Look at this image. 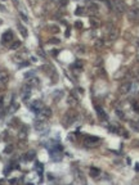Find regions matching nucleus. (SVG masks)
Returning a JSON list of instances; mask_svg holds the SVG:
<instances>
[{
  "label": "nucleus",
  "instance_id": "39",
  "mask_svg": "<svg viewBox=\"0 0 139 185\" xmlns=\"http://www.w3.org/2000/svg\"><path fill=\"white\" fill-rule=\"evenodd\" d=\"M138 63H139V55H138Z\"/></svg>",
  "mask_w": 139,
  "mask_h": 185
},
{
  "label": "nucleus",
  "instance_id": "34",
  "mask_svg": "<svg viewBox=\"0 0 139 185\" xmlns=\"http://www.w3.org/2000/svg\"><path fill=\"white\" fill-rule=\"evenodd\" d=\"M48 179H49V180H53V179H54V176H53L52 174H48Z\"/></svg>",
  "mask_w": 139,
  "mask_h": 185
},
{
  "label": "nucleus",
  "instance_id": "38",
  "mask_svg": "<svg viewBox=\"0 0 139 185\" xmlns=\"http://www.w3.org/2000/svg\"><path fill=\"white\" fill-rule=\"evenodd\" d=\"M13 3H14V5H17L18 4V0H13Z\"/></svg>",
  "mask_w": 139,
  "mask_h": 185
},
{
  "label": "nucleus",
  "instance_id": "7",
  "mask_svg": "<svg viewBox=\"0 0 139 185\" xmlns=\"http://www.w3.org/2000/svg\"><path fill=\"white\" fill-rule=\"evenodd\" d=\"M95 109H97V112H98V116H99V118L100 120H104V121H107L108 120V116H107V113L104 112V111L100 108V107H95Z\"/></svg>",
  "mask_w": 139,
  "mask_h": 185
},
{
  "label": "nucleus",
  "instance_id": "15",
  "mask_svg": "<svg viewBox=\"0 0 139 185\" xmlns=\"http://www.w3.org/2000/svg\"><path fill=\"white\" fill-rule=\"evenodd\" d=\"M18 108H19V104H18V103H12L10 107H9V109H8V113L12 114V113H14Z\"/></svg>",
  "mask_w": 139,
  "mask_h": 185
},
{
  "label": "nucleus",
  "instance_id": "33",
  "mask_svg": "<svg viewBox=\"0 0 139 185\" xmlns=\"http://www.w3.org/2000/svg\"><path fill=\"white\" fill-rule=\"evenodd\" d=\"M117 114H119V117H120V118H124V114H122V112H120V111H117Z\"/></svg>",
  "mask_w": 139,
  "mask_h": 185
},
{
  "label": "nucleus",
  "instance_id": "9",
  "mask_svg": "<svg viewBox=\"0 0 139 185\" xmlns=\"http://www.w3.org/2000/svg\"><path fill=\"white\" fill-rule=\"evenodd\" d=\"M35 129L37 130V131H44L45 129H48V126H46V123L44 122V121H37L36 123H35Z\"/></svg>",
  "mask_w": 139,
  "mask_h": 185
},
{
  "label": "nucleus",
  "instance_id": "1",
  "mask_svg": "<svg viewBox=\"0 0 139 185\" xmlns=\"http://www.w3.org/2000/svg\"><path fill=\"white\" fill-rule=\"evenodd\" d=\"M76 120V113L72 112V111H68L63 114V118H62V123H63L65 127H68L70 125H72V122Z\"/></svg>",
  "mask_w": 139,
  "mask_h": 185
},
{
  "label": "nucleus",
  "instance_id": "12",
  "mask_svg": "<svg viewBox=\"0 0 139 185\" xmlns=\"http://www.w3.org/2000/svg\"><path fill=\"white\" fill-rule=\"evenodd\" d=\"M41 114H44V117L45 118H49L52 114H53V112H52V109L50 108H48V107H44L43 109H41V112H40Z\"/></svg>",
  "mask_w": 139,
  "mask_h": 185
},
{
  "label": "nucleus",
  "instance_id": "6",
  "mask_svg": "<svg viewBox=\"0 0 139 185\" xmlns=\"http://www.w3.org/2000/svg\"><path fill=\"white\" fill-rule=\"evenodd\" d=\"M113 9L117 13H124V12H125V6H124V4L121 1L116 0V1H113Z\"/></svg>",
  "mask_w": 139,
  "mask_h": 185
},
{
  "label": "nucleus",
  "instance_id": "28",
  "mask_svg": "<svg viewBox=\"0 0 139 185\" xmlns=\"http://www.w3.org/2000/svg\"><path fill=\"white\" fill-rule=\"evenodd\" d=\"M50 30H52V31H53L54 34H57V32H59V28H58L57 26H52V27H50Z\"/></svg>",
  "mask_w": 139,
  "mask_h": 185
},
{
  "label": "nucleus",
  "instance_id": "2",
  "mask_svg": "<svg viewBox=\"0 0 139 185\" xmlns=\"http://www.w3.org/2000/svg\"><path fill=\"white\" fill-rule=\"evenodd\" d=\"M43 108H44V106H43V102L41 100H34L30 104V109L32 111V112H35L36 114H40Z\"/></svg>",
  "mask_w": 139,
  "mask_h": 185
},
{
  "label": "nucleus",
  "instance_id": "36",
  "mask_svg": "<svg viewBox=\"0 0 139 185\" xmlns=\"http://www.w3.org/2000/svg\"><path fill=\"white\" fill-rule=\"evenodd\" d=\"M135 171H138V172H139V163H137V165H135Z\"/></svg>",
  "mask_w": 139,
  "mask_h": 185
},
{
  "label": "nucleus",
  "instance_id": "23",
  "mask_svg": "<svg viewBox=\"0 0 139 185\" xmlns=\"http://www.w3.org/2000/svg\"><path fill=\"white\" fill-rule=\"evenodd\" d=\"M4 152H5L6 154H9V153H12V152H13V145H12V144H8V145L5 147V149H4Z\"/></svg>",
  "mask_w": 139,
  "mask_h": 185
},
{
  "label": "nucleus",
  "instance_id": "26",
  "mask_svg": "<svg viewBox=\"0 0 139 185\" xmlns=\"http://www.w3.org/2000/svg\"><path fill=\"white\" fill-rule=\"evenodd\" d=\"M76 102H77V100H76L75 98H72V95L68 98V104H71V106H72V104H76Z\"/></svg>",
  "mask_w": 139,
  "mask_h": 185
},
{
  "label": "nucleus",
  "instance_id": "14",
  "mask_svg": "<svg viewBox=\"0 0 139 185\" xmlns=\"http://www.w3.org/2000/svg\"><path fill=\"white\" fill-rule=\"evenodd\" d=\"M108 34H110V35H108V40H111V41L112 40H116V39H117V36H119V32L116 31V30H115V31H113V30H111Z\"/></svg>",
  "mask_w": 139,
  "mask_h": 185
},
{
  "label": "nucleus",
  "instance_id": "31",
  "mask_svg": "<svg viewBox=\"0 0 139 185\" xmlns=\"http://www.w3.org/2000/svg\"><path fill=\"white\" fill-rule=\"evenodd\" d=\"M49 42H50V44H58V42H59V40H58V39H52Z\"/></svg>",
  "mask_w": 139,
  "mask_h": 185
},
{
  "label": "nucleus",
  "instance_id": "24",
  "mask_svg": "<svg viewBox=\"0 0 139 185\" xmlns=\"http://www.w3.org/2000/svg\"><path fill=\"white\" fill-rule=\"evenodd\" d=\"M30 86L34 87V86H39V80L37 78H32V81L30 82Z\"/></svg>",
  "mask_w": 139,
  "mask_h": 185
},
{
  "label": "nucleus",
  "instance_id": "25",
  "mask_svg": "<svg viewBox=\"0 0 139 185\" xmlns=\"http://www.w3.org/2000/svg\"><path fill=\"white\" fill-rule=\"evenodd\" d=\"M75 27L79 28V30H81V28H82V22H81V21H76V22H75Z\"/></svg>",
  "mask_w": 139,
  "mask_h": 185
},
{
  "label": "nucleus",
  "instance_id": "3",
  "mask_svg": "<svg viewBox=\"0 0 139 185\" xmlns=\"http://www.w3.org/2000/svg\"><path fill=\"white\" fill-rule=\"evenodd\" d=\"M97 143H99V138H97V136H85L84 138V144L86 147H93Z\"/></svg>",
  "mask_w": 139,
  "mask_h": 185
},
{
  "label": "nucleus",
  "instance_id": "37",
  "mask_svg": "<svg viewBox=\"0 0 139 185\" xmlns=\"http://www.w3.org/2000/svg\"><path fill=\"white\" fill-rule=\"evenodd\" d=\"M9 183H12V184H15V183H17V180H15V179H12Z\"/></svg>",
  "mask_w": 139,
  "mask_h": 185
},
{
  "label": "nucleus",
  "instance_id": "21",
  "mask_svg": "<svg viewBox=\"0 0 139 185\" xmlns=\"http://www.w3.org/2000/svg\"><path fill=\"white\" fill-rule=\"evenodd\" d=\"M75 13H76V16H82V14H85V8H81V6H77Z\"/></svg>",
  "mask_w": 139,
  "mask_h": 185
},
{
  "label": "nucleus",
  "instance_id": "4",
  "mask_svg": "<svg viewBox=\"0 0 139 185\" xmlns=\"http://www.w3.org/2000/svg\"><path fill=\"white\" fill-rule=\"evenodd\" d=\"M73 175H75V181L76 183H80V184H85L86 181H85V179H84V175H82V172L80 171L79 168H73Z\"/></svg>",
  "mask_w": 139,
  "mask_h": 185
},
{
  "label": "nucleus",
  "instance_id": "18",
  "mask_svg": "<svg viewBox=\"0 0 139 185\" xmlns=\"http://www.w3.org/2000/svg\"><path fill=\"white\" fill-rule=\"evenodd\" d=\"M26 136H27V127L23 126L22 130L19 131V138H21V139H26Z\"/></svg>",
  "mask_w": 139,
  "mask_h": 185
},
{
  "label": "nucleus",
  "instance_id": "32",
  "mask_svg": "<svg viewBox=\"0 0 139 185\" xmlns=\"http://www.w3.org/2000/svg\"><path fill=\"white\" fill-rule=\"evenodd\" d=\"M133 108H134L135 111H139V104H138V103H134V104H133Z\"/></svg>",
  "mask_w": 139,
  "mask_h": 185
},
{
  "label": "nucleus",
  "instance_id": "19",
  "mask_svg": "<svg viewBox=\"0 0 139 185\" xmlns=\"http://www.w3.org/2000/svg\"><path fill=\"white\" fill-rule=\"evenodd\" d=\"M62 97H63V91H62V90H58V91L54 93L53 99H54V100H59V98H62Z\"/></svg>",
  "mask_w": 139,
  "mask_h": 185
},
{
  "label": "nucleus",
  "instance_id": "11",
  "mask_svg": "<svg viewBox=\"0 0 139 185\" xmlns=\"http://www.w3.org/2000/svg\"><path fill=\"white\" fill-rule=\"evenodd\" d=\"M130 87H131V84L125 82L124 85H121V86H120V91H121V93H124V94H128V93L130 91Z\"/></svg>",
  "mask_w": 139,
  "mask_h": 185
},
{
  "label": "nucleus",
  "instance_id": "27",
  "mask_svg": "<svg viewBox=\"0 0 139 185\" xmlns=\"http://www.w3.org/2000/svg\"><path fill=\"white\" fill-rule=\"evenodd\" d=\"M25 77H26V78H28V77H34V71L26 72V73H25Z\"/></svg>",
  "mask_w": 139,
  "mask_h": 185
},
{
  "label": "nucleus",
  "instance_id": "35",
  "mask_svg": "<svg viewBox=\"0 0 139 185\" xmlns=\"http://www.w3.org/2000/svg\"><path fill=\"white\" fill-rule=\"evenodd\" d=\"M50 53H53V55H57L58 54V50H53V51H50Z\"/></svg>",
  "mask_w": 139,
  "mask_h": 185
},
{
  "label": "nucleus",
  "instance_id": "8",
  "mask_svg": "<svg viewBox=\"0 0 139 185\" xmlns=\"http://www.w3.org/2000/svg\"><path fill=\"white\" fill-rule=\"evenodd\" d=\"M8 81H9V75L6 72H0V84L6 85Z\"/></svg>",
  "mask_w": 139,
  "mask_h": 185
},
{
  "label": "nucleus",
  "instance_id": "17",
  "mask_svg": "<svg viewBox=\"0 0 139 185\" xmlns=\"http://www.w3.org/2000/svg\"><path fill=\"white\" fill-rule=\"evenodd\" d=\"M35 156H36V152H35V150H30V152L26 154V159H27V161L35 159Z\"/></svg>",
  "mask_w": 139,
  "mask_h": 185
},
{
  "label": "nucleus",
  "instance_id": "10",
  "mask_svg": "<svg viewBox=\"0 0 139 185\" xmlns=\"http://www.w3.org/2000/svg\"><path fill=\"white\" fill-rule=\"evenodd\" d=\"M90 176L94 177V179L99 177V176H100V170L97 168V167H91V168H90Z\"/></svg>",
  "mask_w": 139,
  "mask_h": 185
},
{
  "label": "nucleus",
  "instance_id": "20",
  "mask_svg": "<svg viewBox=\"0 0 139 185\" xmlns=\"http://www.w3.org/2000/svg\"><path fill=\"white\" fill-rule=\"evenodd\" d=\"M90 25H91V27H98L99 26V19H97V18H90Z\"/></svg>",
  "mask_w": 139,
  "mask_h": 185
},
{
  "label": "nucleus",
  "instance_id": "16",
  "mask_svg": "<svg viewBox=\"0 0 139 185\" xmlns=\"http://www.w3.org/2000/svg\"><path fill=\"white\" fill-rule=\"evenodd\" d=\"M18 30H19V31H21V34H22V36H23V37H27V30H26V27L25 26H23V25H21V23H18Z\"/></svg>",
  "mask_w": 139,
  "mask_h": 185
},
{
  "label": "nucleus",
  "instance_id": "30",
  "mask_svg": "<svg viewBox=\"0 0 139 185\" xmlns=\"http://www.w3.org/2000/svg\"><path fill=\"white\" fill-rule=\"evenodd\" d=\"M30 63L28 62H22V64H19V68H23V67H26V66H28Z\"/></svg>",
  "mask_w": 139,
  "mask_h": 185
},
{
  "label": "nucleus",
  "instance_id": "13",
  "mask_svg": "<svg viewBox=\"0 0 139 185\" xmlns=\"http://www.w3.org/2000/svg\"><path fill=\"white\" fill-rule=\"evenodd\" d=\"M35 170L37 171V174H39V176H43V171H44V165L43 163H40V162H36V166H35Z\"/></svg>",
  "mask_w": 139,
  "mask_h": 185
},
{
  "label": "nucleus",
  "instance_id": "22",
  "mask_svg": "<svg viewBox=\"0 0 139 185\" xmlns=\"http://www.w3.org/2000/svg\"><path fill=\"white\" fill-rule=\"evenodd\" d=\"M19 46H21V41H18V40H17V41H14V42L12 44V45H10V49H12V50H14V49H18Z\"/></svg>",
  "mask_w": 139,
  "mask_h": 185
},
{
  "label": "nucleus",
  "instance_id": "29",
  "mask_svg": "<svg viewBox=\"0 0 139 185\" xmlns=\"http://www.w3.org/2000/svg\"><path fill=\"white\" fill-rule=\"evenodd\" d=\"M4 107V97H0V109Z\"/></svg>",
  "mask_w": 139,
  "mask_h": 185
},
{
  "label": "nucleus",
  "instance_id": "5",
  "mask_svg": "<svg viewBox=\"0 0 139 185\" xmlns=\"http://www.w3.org/2000/svg\"><path fill=\"white\" fill-rule=\"evenodd\" d=\"M12 39H13V32L10 31V30H6V31L3 34V36H1V42H3V44L10 42Z\"/></svg>",
  "mask_w": 139,
  "mask_h": 185
}]
</instances>
